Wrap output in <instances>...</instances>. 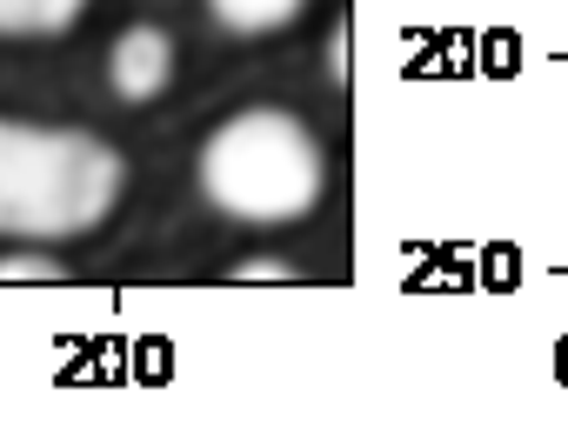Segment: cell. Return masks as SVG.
I'll return each instance as SVG.
<instances>
[{
    "mask_svg": "<svg viewBox=\"0 0 568 441\" xmlns=\"http://www.w3.org/2000/svg\"><path fill=\"white\" fill-rule=\"evenodd\" d=\"M121 181V154L88 127L0 121V235L74 242L114 214Z\"/></svg>",
    "mask_w": 568,
    "mask_h": 441,
    "instance_id": "cell-1",
    "label": "cell"
},
{
    "mask_svg": "<svg viewBox=\"0 0 568 441\" xmlns=\"http://www.w3.org/2000/svg\"><path fill=\"white\" fill-rule=\"evenodd\" d=\"M328 187V154L315 127L288 107H241L201 141V194L247 228L308 221Z\"/></svg>",
    "mask_w": 568,
    "mask_h": 441,
    "instance_id": "cell-2",
    "label": "cell"
},
{
    "mask_svg": "<svg viewBox=\"0 0 568 441\" xmlns=\"http://www.w3.org/2000/svg\"><path fill=\"white\" fill-rule=\"evenodd\" d=\"M168 81H174V41L161 34V28H128L114 48H108V88L121 94V101H154V94H168Z\"/></svg>",
    "mask_w": 568,
    "mask_h": 441,
    "instance_id": "cell-3",
    "label": "cell"
},
{
    "mask_svg": "<svg viewBox=\"0 0 568 441\" xmlns=\"http://www.w3.org/2000/svg\"><path fill=\"white\" fill-rule=\"evenodd\" d=\"M207 14L241 34V41H261V34H281V28H295L308 14V0H207Z\"/></svg>",
    "mask_w": 568,
    "mask_h": 441,
    "instance_id": "cell-4",
    "label": "cell"
},
{
    "mask_svg": "<svg viewBox=\"0 0 568 441\" xmlns=\"http://www.w3.org/2000/svg\"><path fill=\"white\" fill-rule=\"evenodd\" d=\"M81 8H88V0H0V34H14V41L68 34L81 21Z\"/></svg>",
    "mask_w": 568,
    "mask_h": 441,
    "instance_id": "cell-5",
    "label": "cell"
},
{
    "mask_svg": "<svg viewBox=\"0 0 568 441\" xmlns=\"http://www.w3.org/2000/svg\"><path fill=\"white\" fill-rule=\"evenodd\" d=\"M61 275L68 268L54 255H41V248L34 255H0V281H61Z\"/></svg>",
    "mask_w": 568,
    "mask_h": 441,
    "instance_id": "cell-6",
    "label": "cell"
},
{
    "mask_svg": "<svg viewBox=\"0 0 568 441\" xmlns=\"http://www.w3.org/2000/svg\"><path fill=\"white\" fill-rule=\"evenodd\" d=\"M234 281H295V261H281V255H254L234 268Z\"/></svg>",
    "mask_w": 568,
    "mask_h": 441,
    "instance_id": "cell-7",
    "label": "cell"
}]
</instances>
